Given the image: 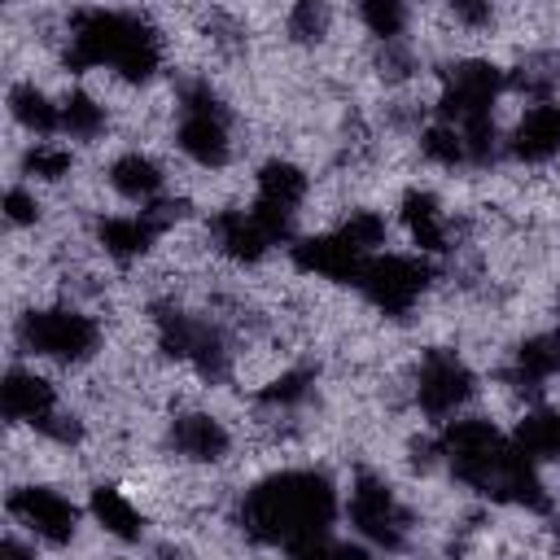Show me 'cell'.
Instances as JSON below:
<instances>
[{
    "label": "cell",
    "instance_id": "obj_1",
    "mask_svg": "<svg viewBox=\"0 0 560 560\" xmlns=\"http://www.w3.org/2000/svg\"><path fill=\"white\" fill-rule=\"evenodd\" d=\"M337 490L324 468H271L254 477L236 499V521L254 547L284 551L289 560L328 542L337 525Z\"/></svg>",
    "mask_w": 560,
    "mask_h": 560
},
{
    "label": "cell",
    "instance_id": "obj_2",
    "mask_svg": "<svg viewBox=\"0 0 560 560\" xmlns=\"http://www.w3.org/2000/svg\"><path fill=\"white\" fill-rule=\"evenodd\" d=\"M18 346L31 363L83 372L105 354V319L74 302H44L18 315Z\"/></svg>",
    "mask_w": 560,
    "mask_h": 560
},
{
    "label": "cell",
    "instance_id": "obj_3",
    "mask_svg": "<svg viewBox=\"0 0 560 560\" xmlns=\"http://www.w3.org/2000/svg\"><path fill=\"white\" fill-rule=\"evenodd\" d=\"M407 385H411V411L420 416V424H433V429L468 416L472 402H477V394H481V381H477L472 363L455 346H429V350H420L411 359Z\"/></svg>",
    "mask_w": 560,
    "mask_h": 560
},
{
    "label": "cell",
    "instance_id": "obj_4",
    "mask_svg": "<svg viewBox=\"0 0 560 560\" xmlns=\"http://www.w3.org/2000/svg\"><path fill=\"white\" fill-rule=\"evenodd\" d=\"M346 521L354 525L359 542H368L372 551H407L411 534L420 529V516L416 508L402 499V490L385 477V472H354L350 477V490H346Z\"/></svg>",
    "mask_w": 560,
    "mask_h": 560
},
{
    "label": "cell",
    "instance_id": "obj_5",
    "mask_svg": "<svg viewBox=\"0 0 560 560\" xmlns=\"http://www.w3.org/2000/svg\"><path fill=\"white\" fill-rule=\"evenodd\" d=\"M9 525L26 529L39 547H70L83 521V503H74L61 486L52 481H22L9 490Z\"/></svg>",
    "mask_w": 560,
    "mask_h": 560
},
{
    "label": "cell",
    "instance_id": "obj_6",
    "mask_svg": "<svg viewBox=\"0 0 560 560\" xmlns=\"http://www.w3.org/2000/svg\"><path fill=\"white\" fill-rule=\"evenodd\" d=\"M0 407H4L9 429L35 433L52 411L66 407V398H61V385L44 372V363H13L0 385Z\"/></svg>",
    "mask_w": 560,
    "mask_h": 560
},
{
    "label": "cell",
    "instance_id": "obj_7",
    "mask_svg": "<svg viewBox=\"0 0 560 560\" xmlns=\"http://www.w3.org/2000/svg\"><path fill=\"white\" fill-rule=\"evenodd\" d=\"M83 508H88L92 525H96L105 538H114V542H140V534H144V525H149L144 503H140L127 486H118V481H92Z\"/></svg>",
    "mask_w": 560,
    "mask_h": 560
},
{
    "label": "cell",
    "instance_id": "obj_8",
    "mask_svg": "<svg viewBox=\"0 0 560 560\" xmlns=\"http://www.w3.org/2000/svg\"><path fill=\"white\" fill-rule=\"evenodd\" d=\"M508 433L534 468L560 464V402H534L529 411H521V420Z\"/></svg>",
    "mask_w": 560,
    "mask_h": 560
},
{
    "label": "cell",
    "instance_id": "obj_9",
    "mask_svg": "<svg viewBox=\"0 0 560 560\" xmlns=\"http://www.w3.org/2000/svg\"><path fill=\"white\" fill-rule=\"evenodd\" d=\"M18 166H22V184H31V188H39V184H66L70 171H74V149L61 136H52V140H26Z\"/></svg>",
    "mask_w": 560,
    "mask_h": 560
},
{
    "label": "cell",
    "instance_id": "obj_10",
    "mask_svg": "<svg viewBox=\"0 0 560 560\" xmlns=\"http://www.w3.org/2000/svg\"><path fill=\"white\" fill-rule=\"evenodd\" d=\"M4 223L13 232H35L44 223V201H39V192L31 184H9V192H4Z\"/></svg>",
    "mask_w": 560,
    "mask_h": 560
},
{
    "label": "cell",
    "instance_id": "obj_11",
    "mask_svg": "<svg viewBox=\"0 0 560 560\" xmlns=\"http://www.w3.org/2000/svg\"><path fill=\"white\" fill-rule=\"evenodd\" d=\"M293 560H381V551H372L368 542L328 538V542H319V547H311V551H302V556H293Z\"/></svg>",
    "mask_w": 560,
    "mask_h": 560
}]
</instances>
